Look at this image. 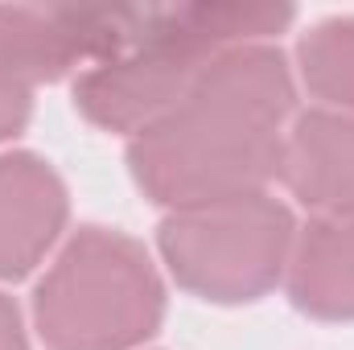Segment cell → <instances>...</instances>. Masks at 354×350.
<instances>
[{"label": "cell", "instance_id": "1", "mask_svg": "<svg viewBox=\"0 0 354 350\" xmlns=\"http://www.w3.org/2000/svg\"><path fill=\"white\" fill-rule=\"evenodd\" d=\"M297 75L276 42L227 50L153 128L128 140V169L165 210L260 194L280 181Z\"/></svg>", "mask_w": 354, "mask_h": 350}, {"label": "cell", "instance_id": "2", "mask_svg": "<svg viewBox=\"0 0 354 350\" xmlns=\"http://www.w3.org/2000/svg\"><path fill=\"white\" fill-rule=\"evenodd\" d=\"M292 21L288 4H145L132 37L75 79V107L95 128L132 140L174 111L214 58L276 42Z\"/></svg>", "mask_w": 354, "mask_h": 350}, {"label": "cell", "instance_id": "3", "mask_svg": "<svg viewBox=\"0 0 354 350\" xmlns=\"http://www.w3.org/2000/svg\"><path fill=\"white\" fill-rule=\"evenodd\" d=\"M165 317V284L145 243L115 227H79L33 288L46 350H136Z\"/></svg>", "mask_w": 354, "mask_h": 350}, {"label": "cell", "instance_id": "4", "mask_svg": "<svg viewBox=\"0 0 354 350\" xmlns=\"http://www.w3.org/2000/svg\"><path fill=\"white\" fill-rule=\"evenodd\" d=\"M297 219L276 194H235L165 210L157 252L177 284L214 305L260 301L284 284Z\"/></svg>", "mask_w": 354, "mask_h": 350}, {"label": "cell", "instance_id": "5", "mask_svg": "<svg viewBox=\"0 0 354 350\" xmlns=\"http://www.w3.org/2000/svg\"><path fill=\"white\" fill-rule=\"evenodd\" d=\"M140 8H0V79L37 87L58 83L66 75H83L87 66L111 58L136 29Z\"/></svg>", "mask_w": 354, "mask_h": 350}, {"label": "cell", "instance_id": "6", "mask_svg": "<svg viewBox=\"0 0 354 350\" xmlns=\"http://www.w3.org/2000/svg\"><path fill=\"white\" fill-rule=\"evenodd\" d=\"M71 198L58 169L33 153H0V280H21L54 252Z\"/></svg>", "mask_w": 354, "mask_h": 350}, {"label": "cell", "instance_id": "7", "mask_svg": "<svg viewBox=\"0 0 354 350\" xmlns=\"http://www.w3.org/2000/svg\"><path fill=\"white\" fill-rule=\"evenodd\" d=\"M280 181L313 214L354 206V116L326 107L292 116Z\"/></svg>", "mask_w": 354, "mask_h": 350}, {"label": "cell", "instance_id": "8", "mask_svg": "<svg viewBox=\"0 0 354 350\" xmlns=\"http://www.w3.org/2000/svg\"><path fill=\"white\" fill-rule=\"evenodd\" d=\"M284 288L317 322H354V206L313 214L297 227Z\"/></svg>", "mask_w": 354, "mask_h": 350}, {"label": "cell", "instance_id": "9", "mask_svg": "<svg viewBox=\"0 0 354 350\" xmlns=\"http://www.w3.org/2000/svg\"><path fill=\"white\" fill-rule=\"evenodd\" d=\"M297 79L326 111L354 116V17H326L301 37Z\"/></svg>", "mask_w": 354, "mask_h": 350}, {"label": "cell", "instance_id": "10", "mask_svg": "<svg viewBox=\"0 0 354 350\" xmlns=\"http://www.w3.org/2000/svg\"><path fill=\"white\" fill-rule=\"evenodd\" d=\"M29 111H33V91L0 79V140L17 136L29 124Z\"/></svg>", "mask_w": 354, "mask_h": 350}, {"label": "cell", "instance_id": "11", "mask_svg": "<svg viewBox=\"0 0 354 350\" xmlns=\"http://www.w3.org/2000/svg\"><path fill=\"white\" fill-rule=\"evenodd\" d=\"M0 350H29L21 309H17L12 297H4V293H0Z\"/></svg>", "mask_w": 354, "mask_h": 350}]
</instances>
